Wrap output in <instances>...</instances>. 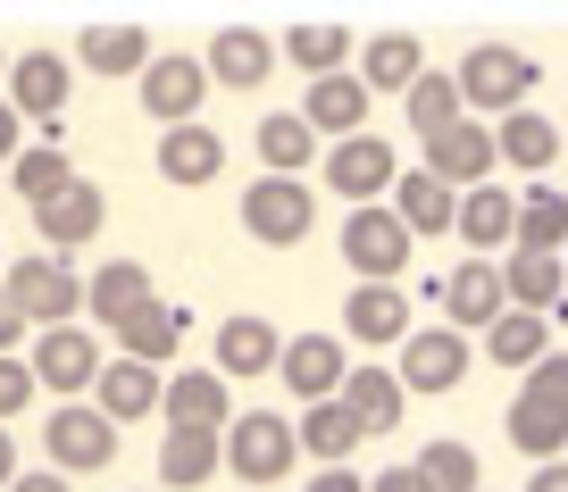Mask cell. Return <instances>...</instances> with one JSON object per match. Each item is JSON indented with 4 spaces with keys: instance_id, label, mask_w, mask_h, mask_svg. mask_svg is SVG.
I'll return each instance as SVG.
<instances>
[{
    "instance_id": "cell-25",
    "label": "cell",
    "mask_w": 568,
    "mask_h": 492,
    "mask_svg": "<svg viewBox=\"0 0 568 492\" xmlns=\"http://www.w3.org/2000/svg\"><path fill=\"white\" fill-rule=\"evenodd\" d=\"M343 409H352L359 418V434H393V426H402V409H409V392H402V376L393 368H343V392H335Z\"/></svg>"
},
{
    "instance_id": "cell-30",
    "label": "cell",
    "mask_w": 568,
    "mask_h": 492,
    "mask_svg": "<svg viewBox=\"0 0 568 492\" xmlns=\"http://www.w3.org/2000/svg\"><path fill=\"white\" fill-rule=\"evenodd\" d=\"M217 468H226L217 434H201V426H168L160 434V492H193V484H210Z\"/></svg>"
},
{
    "instance_id": "cell-2",
    "label": "cell",
    "mask_w": 568,
    "mask_h": 492,
    "mask_svg": "<svg viewBox=\"0 0 568 492\" xmlns=\"http://www.w3.org/2000/svg\"><path fill=\"white\" fill-rule=\"evenodd\" d=\"M217 451H226V475H243V484H284V475L302 468L293 418H276V409H234Z\"/></svg>"
},
{
    "instance_id": "cell-37",
    "label": "cell",
    "mask_w": 568,
    "mask_h": 492,
    "mask_svg": "<svg viewBox=\"0 0 568 492\" xmlns=\"http://www.w3.org/2000/svg\"><path fill=\"white\" fill-rule=\"evenodd\" d=\"M510 451H527L535 468H544V459H560L568 451V409H551V401H527V392H518L510 401Z\"/></svg>"
},
{
    "instance_id": "cell-41",
    "label": "cell",
    "mask_w": 568,
    "mask_h": 492,
    "mask_svg": "<svg viewBox=\"0 0 568 492\" xmlns=\"http://www.w3.org/2000/svg\"><path fill=\"white\" fill-rule=\"evenodd\" d=\"M276 59H293V68L318 84V75H343V59H352V34H343V25H293V34L276 42Z\"/></svg>"
},
{
    "instance_id": "cell-19",
    "label": "cell",
    "mask_w": 568,
    "mask_h": 492,
    "mask_svg": "<svg viewBox=\"0 0 568 492\" xmlns=\"http://www.w3.org/2000/svg\"><path fill=\"white\" fill-rule=\"evenodd\" d=\"M368 84H359L352 68L343 75H318V84L302 92V109H293V117L310 125V134H335V142H352V134H368Z\"/></svg>"
},
{
    "instance_id": "cell-40",
    "label": "cell",
    "mask_w": 568,
    "mask_h": 492,
    "mask_svg": "<svg viewBox=\"0 0 568 492\" xmlns=\"http://www.w3.org/2000/svg\"><path fill=\"white\" fill-rule=\"evenodd\" d=\"M402 109H409V134H418V142H426V134H444V125H460V117H468V109H460V84H452L444 68H426L418 84L402 92Z\"/></svg>"
},
{
    "instance_id": "cell-31",
    "label": "cell",
    "mask_w": 568,
    "mask_h": 492,
    "mask_svg": "<svg viewBox=\"0 0 568 492\" xmlns=\"http://www.w3.org/2000/svg\"><path fill=\"white\" fill-rule=\"evenodd\" d=\"M510 250H544V259H560V250H568V193L527 184V193H518V217H510Z\"/></svg>"
},
{
    "instance_id": "cell-49",
    "label": "cell",
    "mask_w": 568,
    "mask_h": 492,
    "mask_svg": "<svg viewBox=\"0 0 568 492\" xmlns=\"http://www.w3.org/2000/svg\"><path fill=\"white\" fill-rule=\"evenodd\" d=\"M368 492H426V484H418V468H376Z\"/></svg>"
},
{
    "instance_id": "cell-14",
    "label": "cell",
    "mask_w": 568,
    "mask_h": 492,
    "mask_svg": "<svg viewBox=\"0 0 568 492\" xmlns=\"http://www.w3.org/2000/svg\"><path fill=\"white\" fill-rule=\"evenodd\" d=\"M343 368H352V359H343V335H284V351H276V376H284V392H293L302 409L335 401Z\"/></svg>"
},
{
    "instance_id": "cell-29",
    "label": "cell",
    "mask_w": 568,
    "mask_h": 492,
    "mask_svg": "<svg viewBox=\"0 0 568 492\" xmlns=\"http://www.w3.org/2000/svg\"><path fill=\"white\" fill-rule=\"evenodd\" d=\"M293 442H302L318 468H352V451H359L368 434H359V418H352L343 401H310L302 418H293Z\"/></svg>"
},
{
    "instance_id": "cell-21",
    "label": "cell",
    "mask_w": 568,
    "mask_h": 492,
    "mask_svg": "<svg viewBox=\"0 0 568 492\" xmlns=\"http://www.w3.org/2000/svg\"><path fill=\"white\" fill-rule=\"evenodd\" d=\"M142 300H160V293H151V267H142V259H109V267H92V276H84V317H92V335L125 326Z\"/></svg>"
},
{
    "instance_id": "cell-34",
    "label": "cell",
    "mask_w": 568,
    "mask_h": 492,
    "mask_svg": "<svg viewBox=\"0 0 568 492\" xmlns=\"http://www.w3.org/2000/svg\"><path fill=\"white\" fill-rule=\"evenodd\" d=\"M544 351H551V317H535V309H501L494 326H485V359H494V368L527 376Z\"/></svg>"
},
{
    "instance_id": "cell-38",
    "label": "cell",
    "mask_w": 568,
    "mask_h": 492,
    "mask_svg": "<svg viewBox=\"0 0 568 492\" xmlns=\"http://www.w3.org/2000/svg\"><path fill=\"white\" fill-rule=\"evenodd\" d=\"M501 300L551 317V309H560V259H544V250H510V267H501Z\"/></svg>"
},
{
    "instance_id": "cell-6",
    "label": "cell",
    "mask_w": 568,
    "mask_h": 492,
    "mask_svg": "<svg viewBox=\"0 0 568 492\" xmlns=\"http://www.w3.org/2000/svg\"><path fill=\"white\" fill-rule=\"evenodd\" d=\"M42 451H51V468L75 484V475H92V468H118V426L92 401H59L51 418H42Z\"/></svg>"
},
{
    "instance_id": "cell-7",
    "label": "cell",
    "mask_w": 568,
    "mask_h": 492,
    "mask_svg": "<svg viewBox=\"0 0 568 492\" xmlns=\"http://www.w3.org/2000/svg\"><path fill=\"white\" fill-rule=\"evenodd\" d=\"M318 176H326V193H343L352 209H368V201H385V193H393L402 158H393V142H385V134H352V142H326Z\"/></svg>"
},
{
    "instance_id": "cell-12",
    "label": "cell",
    "mask_w": 568,
    "mask_h": 492,
    "mask_svg": "<svg viewBox=\"0 0 568 492\" xmlns=\"http://www.w3.org/2000/svg\"><path fill=\"white\" fill-rule=\"evenodd\" d=\"M402 392L409 401H426V392H452L468 376V335H452V326H409L402 335Z\"/></svg>"
},
{
    "instance_id": "cell-52",
    "label": "cell",
    "mask_w": 568,
    "mask_h": 492,
    "mask_svg": "<svg viewBox=\"0 0 568 492\" xmlns=\"http://www.w3.org/2000/svg\"><path fill=\"white\" fill-rule=\"evenodd\" d=\"M0 267H9V250H0Z\"/></svg>"
},
{
    "instance_id": "cell-27",
    "label": "cell",
    "mask_w": 568,
    "mask_h": 492,
    "mask_svg": "<svg viewBox=\"0 0 568 492\" xmlns=\"http://www.w3.org/2000/svg\"><path fill=\"white\" fill-rule=\"evenodd\" d=\"M68 184H75L68 142H34V134H26V151L9 158V167H0V193H18L26 209H42V201H51V193H68Z\"/></svg>"
},
{
    "instance_id": "cell-36",
    "label": "cell",
    "mask_w": 568,
    "mask_h": 492,
    "mask_svg": "<svg viewBox=\"0 0 568 492\" xmlns=\"http://www.w3.org/2000/svg\"><path fill=\"white\" fill-rule=\"evenodd\" d=\"M494 151L510 158V167H527V176H544L551 158H560V125L535 117V109H510V117L494 125Z\"/></svg>"
},
{
    "instance_id": "cell-43",
    "label": "cell",
    "mask_w": 568,
    "mask_h": 492,
    "mask_svg": "<svg viewBox=\"0 0 568 492\" xmlns=\"http://www.w3.org/2000/svg\"><path fill=\"white\" fill-rule=\"evenodd\" d=\"M18 409H34V368H26V351L0 359V426L18 418Z\"/></svg>"
},
{
    "instance_id": "cell-11",
    "label": "cell",
    "mask_w": 568,
    "mask_h": 492,
    "mask_svg": "<svg viewBox=\"0 0 568 492\" xmlns=\"http://www.w3.org/2000/svg\"><path fill=\"white\" fill-rule=\"evenodd\" d=\"M68 92H75V68L51 51V42H34L26 59H9V109H18L26 125H59L68 117Z\"/></svg>"
},
{
    "instance_id": "cell-20",
    "label": "cell",
    "mask_w": 568,
    "mask_h": 492,
    "mask_svg": "<svg viewBox=\"0 0 568 492\" xmlns=\"http://www.w3.org/2000/svg\"><path fill=\"white\" fill-rule=\"evenodd\" d=\"M92 409H101L118 434L134 418H160V368H142V359H101V376H92Z\"/></svg>"
},
{
    "instance_id": "cell-45",
    "label": "cell",
    "mask_w": 568,
    "mask_h": 492,
    "mask_svg": "<svg viewBox=\"0 0 568 492\" xmlns=\"http://www.w3.org/2000/svg\"><path fill=\"white\" fill-rule=\"evenodd\" d=\"M9 492H75V484L59 468H18V475H9Z\"/></svg>"
},
{
    "instance_id": "cell-16",
    "label": "cell",
    "mask_w": 568,
    "mask_h": 492,
    "mask_svg": "<svg viewBox=\"0 0 568 492\" xmlns=\"http://www.w3.org/2000/svg\"><path fill=\"white\" fill-rule=\"evenodd\" d=\"M101 217H109V201H101V184H84L75 176L68 193H51L34 209V234H42V250H59V259H75V250L101 234Z\"/></svg>"
},
{
    "instance_id": "cell-50",
    "label": "cell",
    "mask_w": 568,
    "mask_h": 492,
    "mask_svg": "<svg viewBox=\"0 0 568 492\" xmlns=\"http://www.w3.org/2000/svg\"><path fill=\"white\" fill-rule=\"evenodd\" d=\"M9 475H18V434L0 426V492H9Z\"/></svg>"
},
{
    "instance_id": "cell-8",
    "label": "cell",
    "mask_w": 568,
    "mask_h": 492,
    "mask_svg": "<svg viewBox=\"0 0 568 492\" xmlns=\"http://www.w3.org/2000/svg\"><path fill=\"white\" fill-rule=\"evenodd\" d=\"M134 92H142V117L160 125H201V101H210V75H201V59H184V51H160L151 68L134 75Z\"/></svg>"
},
{
    "instance_id": "cell-10",
    "label": "cell",
    "mask_w": 568,
    "mask_h": 492,
    "mask_svg": "<svg viewBox=\"0 0 568 492\" xmlns=\"http://www.w3.org/2000/svg\"><path fill=\"white\" fill-rule=\"evenodd\" d=\"M494 167H501L494 125L460 117V125H444V134H426V176L452 184V193H477V184H494Z\"/></svg>"
},
{
    "instance_id": "cell-5",
    "label": "cell",
    "mask_w": 568,
    "mask_h": 492,
    "mask_svg": "<svg viewBox=\"0 0 568 492\" xmlns=\"http://www.w3.org/2000/svg\"><path fill=\"white\" fill-rule=\"evenodd\" d=\"M310 226H318V201H310L302 176H260V184H243V234H251V243L293 250V243H310Z\"/></svg>"
},
{
    "instance_id": "cell-22",
    "label": "cell",
    "mask_w": 568,
    "mask_h": 492,
    "mask_svg": "<svg viewBox=\"0 0 568 492\" xmlns=\"http://www.w3.org/2000/svg\"><path fill=\"white\" fill-rule=\"evenodd\" d=\"M151 167H160L168 184H217L226 176V134H217V125H168Z\"/></svg>"
},
{
    "instance_id": "cell-23",
    "label": "cell",
    "mask_w": 568,
    "mask_h": 492,
    "mask_svg": "<svg viewBox=\"0 0 568 492\" xmlns=\"http://www.w3.org/2000/svg\"><path fill=\"white\" fill-rule=\"evenodd\" d=\"M343 335L368 342V351L402 342L409 335V293H402V284H352V300H343Z\"/></svg>"
},
{
    "instance_id": "cell-46",
    "label": "cell",
    "mask_w": 568,
    "mask_h": 492,
    "mask_svg": "<svg viewBox=\"0 0 568 492\" xmlns=\"http://www.w3.org/2000/svg\"><path fill=\"white\" fill-rule=\"evenodd\" d=\"M26 151V117H18V109H9V101H0V167H9V158H18Z\"/></svg>"
},
{
    "instance_id": "cell-47",
    "label": "cell",
    "mask_w": 568,
    "mask_h": 492,
    "mask_svg": "<svg viewBox=\"0 0 568 492\" xmlns=\"http://www.w3.org/2000/svg\"><path fill=\"white\" fill-rule=\"evenodd\" d=\"M26 335H34V326H26V317H18V309H9V293H0V359L18 351V342H26Z\"/></svg>"
},
{
    "instance_id": "cell-42",
    "label": "cell",
    "mask_w": 568,
    "mask_h": 492,
    "mask_svg": "<svg viewBox=\"0 0 568 492\" xmlns=\"http://www.w3.org/2000/svg\"><path fill=\"white\" fill-rule=\"evenodd\" d=\"M518 392H527V401H551V409H568V351H544V359L527 368V385H518Z\"/></svg>"
},
{
    "instance_id": "cell-13",
    "label": "cell",
    "mask_w": 568,
    "mask_h": 492,
    "mask_svg": "<svg viewBox=\"0 0 568 492\" xmlns=\"http://www.w3.org/2000/svg\"><path fill=\"white\" fill-rule=\"evenodd\" d=\"M435 309H444L452 335H485V326L510 309V300H501V267L468 259V267H452V276H435Z\"/></svg>"
},
{
    "instance_id": "cell-15",
    "label": "cell",
    "mask_w": 568,
    "mask_h": 492,
    "mask_svg": "<svg viewBox=\"0 0 568 492\" xmlns=\"http://www.w3.org/2000/svg\"><path fill=\"white\" fill-rule=\"evenodd\" d=\"M201 75H210V84H234V92H260L267 75H276V42H267L260 25H217L210 51H201Z\"/></svg>"
},
{
    "instance_id": "cell-3",
    "label": "cell",
    "mask_w": 568,
    "mask_h": 492,
    "mask_svg": "<svg viewBox=\"0 0 568 492\" xmlns=\"http://www.w3.org/2000/svg\"><path fill=\"white\" fill-rule=\"evenodd\" d=\"M535 59L510 51V42H477V51L452 68V84H460V109H477V117H510V109H527L535 92Z\"/></svg>"
},
{
    "instance_id": "cell-51",
    "label": "cell",
    "mask_w": 568,
    "mask_h": 492,
    "mask_svg": "<svg viewBox=\"0 0 568 492\" xmlns=\"http://www.w3.org/2000/svg\"><path fill=\"white\" fill-rule=\"evenodd\" d=\"M0 84H9V51H0Z\"/></svg>"
},
{
    "instance_id": "cell-24",
    "label": "cell",
    "mask_w": 568,
    "mask_h": 492,
    "mask_svg": "<svg viewBox=\"0 0 568 492\" xmlns=\"http://www.w3.org/2000/svg\"><path fill=\"white\" fill-rule=\"evenodd\" d=\"M385 209L402 217V234L418 243V234H452V209H460V193H452V184H435L426 167H402V176H393V193H385Z\"/></svg>"
},
{
    "instance_id": "cell-44",
    "label": "cell",
    "mask_w": 568,
    "mask_h": 492,
    "mask_svg": "<svg viewBox=\"0 0 568 492\" xmlns=\"http://www.w3.org/2000/svg\"><path fill=\"white\" fill-rule=\"evenodd\" d=\"M302 492H368V475H359V468H318Z\"/></svg>"
},
{
    "instance_id": "cell-17",
    "label": "cell",
    "mask_w": 568,
    "mask_h": 492,
    "mask_svg": "<svg viewBox=\"0 0 568 492\" xmlns=\"http://www.w3.org/2000/svg\"><path fill=\"white\" fill-rule=\"evenodd\" d=\"M160 418H168V426H201V434H226V418H234L226 376H217V368H176V376H160Z\"/></svg>"
},
{
    "instance_id": "cell-33",
    "label": "cell",
    "mask_w": 568,
    "mask_h": 492,
    "mask_svg": "<svg viewBox=\"0 0 568 492\" xmlns=\"http://www.w3.org/2000/svg\"><path fill=\"white\" fill-rule=\"evenodd\" d=\"M510 217H518V193H501V184H477V193H460V209H452V234H460L468 250H501L510 243Z\"/></svg>"
},
{
    "instance_id": "cell-26",
    "label": "cell",
    "mask_w": 568,
    "mask_h": 492,
    "mask_svg": "<svg viewBox=\"0 0 568 492\" xmlns=\"http://www.w3.org/2000/svg\"><path fill=\"white\" fill-rule=\"evenodd\" d=\"M276 351H284V335L267 326V317H251V309H234L226 326H217V376H276Z\"/></svg>"
},
{
    "instance_id": "cell-32",
    "label": "cell",
    "mask_w": 568,
    "mask_h": 492,
    "mask_svg": "<svg viewBox=\"0 0 568 492\" xmlns=\"http://www.w3.org/2000/svg\"><path fill=\"white\" fill-rule=\"evenodd\" d=\"M75 59H84L92 75H142L160 59V42L142 34V25H84V34H75Z\"/></svg>"
},
{
    "instance_id": "cell-9",
    "label": "cell",
    "mask_w": 568,
    "mask_h": 492,
    "mask_svg": "<svg viewBox=\"0 0 568 492\" xmlns=\"http://www.w3.org/2000/svg\"><path fill=\"white\" fill-rule=\"evenodd\" d=\"M343 267H359V284H393L409 267V234H402V217H393L385 201L343 217Z\"/></svg>"
},
{
    "instance_id": "cell-1",
    "label": "cell",
    "mask_w": 568,
    "mask_h": 492,
    "mask_svg": "<svg viewBox=\"0 0 568 492\" xmlns=\"http://www.w3.org/2000/svg\"><path fill=\"white\" fill-rule=\"evenodd\" d=\"M0 293L26 326H84V267L59 259V250H34V259H9L0 267Z\"/></svg>"
},
{
    "instance_id": "cell-48",
    "label": "cell",
    "mask_w": 568,
    "mask_h": 492,
    "mask_svg": "<svg viewBox=\"0 0 568 492\" xmlns=\"http://www.w3.org/2000/svg\"><path fill=\"white\" fill-rule=\"evenodd\" d=\"M527 492H568V459H544V468L527 475Z\"/></svg>"
},
{
    "instance_id": "cell-4",
    "label": "cell",
    "mask_w": 568,
    "mask_h": 492,
    "mask_svg": "<svg viewBox=\"0 0 568 492\" xmlns=\"http://www.w3.org/2000/svg\"><path fill=\"white\" fill-rule=\"evenodd\" d=\"M101 335L92 326H42L34 351H26V368H34V392H51V401H84L92 376H101Z\"/></svg>"
},
{
    "instance_id": "cell-28",
    "label": "cell",
    "mask_w": 568,
    "mask_h": 492,
    "mask_svg": "<svg viewBox=\"0 0 568 492\" xmlns=\"http://www.w3.org/2000/svg\"><path fill=\"white\" fill-rule=\"evenodd\" d=\"M352 75L368 84V101H376V92H409V84L426 75V42H418V34H368Z\"/></svg>"
},
{
    "instance_id": "cell-35",
    "label": "cell",
    "mask_w": 568,
    "mask_h": 492,
    "mask_svg": "<svg viewBox=\"0 0 568 492\" xmlns=\"http://www.w3.org/2000/svg\"><path fill=\"white\" fill-rule=\"evenodd\" d=\"M251 151H260V167L267 176H302L310 158H318V134H310L293 109H276V117H260L251 125Z\"/></svg>"
},
{
    "instance_id": "cell-39",
    "label": "cell",
    "mask_w": 568,
    "mask_h": 492,
    "mask_svg": "<svg viewBox=\"0 0 568 492\" xmlns=\"http://www.w3.org/2000/svg\"><path fill=\"white\" fill-rule=\"evenodd\" d=\"M409 468H418V484H426V492H485V475H477V451H468L460 434H435L418 459H409Z\"/></svg>"
},
{
    "instance_id": "cell-18",
    "label": "cell",
    "mask_w": 568,
    "mask_h": 492,
    "mask_svg": "<svg viewBox=\"0 0 568 492\" xmlns=\"http://www.w3.org/2000/svg\"><path fill=\"white\" fill-rule=\"evenodd\" d=\"M184 335H193V317H184V300H142V309L125 317V326H109L118 359H142V368H168Z\"/></svg>"
}]
</instances>
